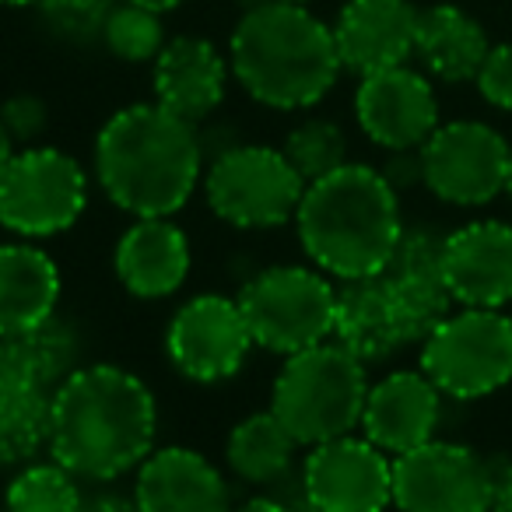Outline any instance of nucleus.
I'll use <instances>...</instances> for the list:
<instances>
[{"mask_svg":"<svg viewBox=\"0 0 512 512\" xmlns=\"http://www.w3.org/2000/svg\"><path fill=\"white\" fill-rule=\"evenodd\" d=\"M158 407L120 365H78L50 400V456L81 481H116L155 453Z\"/></svg>","mask_w":512,"mask_h":512,"instance_id":"1","label":"nucleus"},{"mask_svg":"<svg viewBox=\"0 0 512 512\" xmlns=\"http://www.w3.org/2000/svg\"><path fill=\"white\" fill-rule=\"evenodd\" d=\"M200 130L158 102H137L102 123L95 179L130 218H172L204 183Z\"/></svg>","mask_w":512,"mask_h":512,"instance_id":"2","label":"nucleus"},{"mask_svg":"<svg viewBox=\"0 0 512 512\" xmlns=\"http://www.w3.org/2000/svg\"><path fill=\"white\" fill-rule=\"evenodd\" d=\"M295 232L309 264L330 278H376L386 271L404 232L400 193L383 169L348 162L306 186L295 211Z\"/></svg>","mask_w":512,"mask_h":512,"instance_id":"3","label":"nucleus"},{"mask_svg":"<svg viewBox=\"0 0 512 512\" xmlns=\"http://www.w3.org/2000/svg\"><path fill=\"white\" fill-rule=\"evenodd\" d=\"M228 64L249 99L281 113L323 102L344 71L334 29L302 4L242 11L228 39Z\"/></svg>","mask_w":512,"mask_h":512,"instance_id":"4","label":"nucleus"},{"mask_svg":"<svg viewBox=\"0 0 512 512\" xmlns=\"http://www.w3.org/2000/svg\"><path fill=\"white\" fill-rule=\"evenodd\" d=\"M369 386L362 358L330 337L285 358L271 390V411L309 449L362 428Z\"/></svg>","mask_w":512,"mask_h":512,"instance_id":"5","label":"nucleus"},{"mask_svg":"<svg viewBox=\"0 0 512 512\" xmlns=\"http://www.w3.org/2000/svg\"><path fill=\"white\" fill-rule=\"evenodd\" d=\"M256 348L299 355L334 337L337 285L320 267L274 264L256 271L235 295Z\"/></svg>","mask_w":512,"mask_h":512,"instance_id":"6","label":"nucleus"},{"mask_svg":"<svg viewBox=\"0 0 512 512\" xmlns=\"http://www.w3.org/2000/svg\"><path fill=\"white\" fill-rule=\"evenodd\" d=\"M421 372L449 400H481L512 383V316L453 309L421 341Z\"/></svg>","mask_w":512,"mask_h":512,"instance_id":"7","label":"nucleus"},{"mask_svg":"<svg viewBox=\"0 0 512 512\" xmlns=\"http://www.w3.org/2000/svg\"><path fill=\"white\" fill-rule=\"evenodd\" d=\"M85 207L88 172L67 151L29 144L0 169V225L18 239H53L78 225Z\"/></svg>","mask_w":512,"mask_h":512,"instance_id":"8","label":"nucleus"},{"mask_svg":"<svg viewBox=\"0 0 512 512\" xmlns=\"http://www.w3.org/2000/svg\"><path fill=\"white\" fill-rule=\"evenodd\" d=\"M306 193V179L292 169L281 148L271 144H232L204 169L207 207L225 225L260 232L295 221Z\"/></svg>","mask_w":512,"mask_h":512,"instance_id":"9","label":"nucleus"},{"mask_svg":"<svg viewBox=\"0 0 512 512\" xmlns=\"http://www.w3.org/2000/svg\"><path fill=\"white\" fill-rule=\"evenodd\" d=\"M509 141L481 120L439 123L418 148L421 186L453 207H484L505 193Z\"/></svg>","mask_w":512,"mask_h":512,"instance_id":"10","label":"nucleus"},{"mask_svg":"<svg viewBox=\"0 0 512 512\" xmlns=\"http://www.w3.org/2000/svg\"><path fill=\"white\" fill-rule=\"evenodd\" d=\"M495 463L477 449L435 435L393 456V509L400 512H491Z\"/></svg>","mask_w":512,"mask_h":512,"instance_id":"11","label":"nucleus"},{"mask_svg":"<svg viewBox=\"0 0 512 512\" xmlns=\"http://www.w3.org/2000/svg\"><path fill=\"white\" fill-rule=\"evenodd\" d=\"M253 334L242 316L239 299L207 292L172 313L165 330V355L172 369L190 383H225L239 376L253 351Z\"/></svg>","mask_w":512,"mask_h":512,"instance_id":"12","label":"nucleus"},{"mask_svg":"<svg viewBox=\"0 0 512 512\" xmlns=\"http://www.w3.org/2000/svg\"><path fill=\"white\" fill-rule=\"evenodd\" d=\"M302 498L309 512H386L393 505V456L355 432L309 446Z\"/></svg>","mask_w":512,"mask_h":512,"instance_id":"13","label":"nucleus"},{"mask_svg":"<svg viewBox=\"0 0 512 512\" xmlns=\"http://www.w3.org/2000/svg\"><path fill=\"white\" fill-rule=\"evenodd\" d=\"M355 120L383 151H418L439 127V99L421 71L386 67L358 81Z\"/></svg>","mask_w":512,"mask_h":512,"instance_id":"14","label":"nucleus"},{"mask_svg":"<svg viewBox=\"0 0 512 512\" xmlns=\"http://www.w3.org/2000/svg\"><path fill=\"white\" fill-rule=\"evenodd\" d=\"M442 256H446V232L435 225H404L383 271L407 344L425 341L456 306L442 278Z\"/></svg>","mask_w":512,"mask_h":512,"instance_id":"15","label":"nucleus"},{"mask_svg":"<svg viewBox=\"0 0 512 512\" xmlns=\"http://www.w3.org/2000/svg\"><path fill=\"white\" fill-rule=\"evenodd\" d=\"M442 278L456 306L502 309L512 302V225L481 218L446 232Z\"/></svg>","mask_w":512,"mask_h":512,"instance_id":"16","label":"nucleus"},{"mask_svg":"<svg viewBox=\"0 0 512 512\" xmlns=\"http://www.w3.org/2000/svg\"><path fill=\"white\" fill-rule=\"evenodd\" d=\"M442 421V393L421 369H397L369 386L362 435L386 456L411 453L435 439Z\"/></svg>","mask_w":512,"mask_h":512,"instance_id":"17","label":"nucleus"},{"mask_svg":"<svg viewBox=\"0 0 512 512\" xmlns=\"http://www.w3.org/2000/svg\"><path fill=\"white\" fill-rule=\"evenodd\" d=\"M232 78L228 57L204 36H176L151 64L155 102L200 127L221 109Z\"/></svg>","mask_w":512,"mask_h":512,"instance_id":"18","label":"nucleus"},{"mask_svg":"<svg viewBox=\"0 0 512 512\" xmlns=\"http://www.w3.org/2000/svg\"><path fill=\"white\" fill-rule=\"evenodd\" d=\"M418 15L411 0H348L330 25L344 71L365 78L407 64L414 57Z\"/></svg>","mask_w":512,"mask_h":512,"instance_id":"19","label":"nucleus"},{"mask_svg":"<svg viewBox=\"0 0 512 512\" xmlns=\"http://www.w3.org/2000/svg\"><path fill=\"white\" fill-rule=\"evenodd\" d=\"M134 502L141 512H232V491L204 453L165 446L137 467Z\"/></svg>","mask_w":512,"mask_h":512,"instance_id":"20","label":"nucleus"},{"mask_svg":"<svg viewBox=\"0 0 512 512\" xmlns=\"http://www.w3.org/2000/svg\"><path fill=\"white\" fill-rule=\"evenodd\" d=\"M190 264V239L172 218H134L113 253L120 285L144 302L176 295L190 278Z\"/></svg>","mask_w":512,"mask_h":512,"instance_id":"21","label":"nucleus"},{"mask_svg":"<svg viewBox=\"0 0 512 512\" xmlns=\"http://www.w3.org/2000/svg\"><path fill=\"white\" fill-rule=\"evenodd\" d=\"M60 267L36 242H0V337L53 320L60 306Z\"/></svg>","mask_w":512,"mask_h":512,"instance_id":"22","label":"nucleus"},{"mask_svg":"<svg viewBox=\"0 0 512 512\" xmlns=\"http://www.w3.org/2000/svg\"><path fill=\"white\" fill-rule=\"evenodd\" d=\"M334 341L348 348L365 365L386 362L407 344L400 327L397 306L386 288L383 274L376 278H355L337 285V313H334Z\"/></svg>","mask_w":512,"mask_h":512,"instance_id":"23","label":"nucleus"},{"mask_svg":"<svg viewBox=\"0 0 512 512\" xmlns=\"http://www.w3.org/2000/svg\"><path fill=\"white\" fill-rule=\"evenodd\" d=\"M78 334L57 316L39 327L0 337V386L50 393L78 369Z\"/></svg>","mask_w":512,"mask_h":512,"instance_id":"24","label":"nucleus"},{"mask_svg":"<svg viewBox=\"0 0 512 512\" xmlns=\"http://www.w3.org/2000/svg\"><path fill=\"white\" fill-rule=\"evenodd\" d=\"M488 36L484 29L453 4H435L418 15V39H414V57L421 60L425 74L456 85V81H474L488 57Z\"/></svg>","mask_w":512,"mask_h":512,"instance_id":"25","label":"nucleus"},{"mask_svg":"<svg viewBox=\"0 0 512 512\" xmlns=\"http://www.w3.org/2000/svg\"><path fill=\"white\" fill-rule=\"evenodd\" d=\"M295 435L278 421L274 411H260L242 418L228 432L225 463L246 484H278L295 463Z\"/></svg>","mask_w":512,"mask_h":512,"instance_id":"26","label":"nucleus"},{"mask_svg":"<svg viewBox=\"0 0 512 512\" xmlns=\"http://www.w3.org/2000/svg\"><path fill=\"white\" fill-rule=\"evenodd\" d=\"M50 393L0 386V470H22L50 453Z\"/></svg>","mask_w":512,"mask_h":512,"instance_id":"27","label":"nucleus"},{"mask_svg":"<svg viewBox=\"0 0 512 512\" xmlns=\"http://www.w3.org/2000/svg\"><path fill=\"white\" fill-rule=\"evenodd\" d=\"M81 505V477L53 456L43 463H25L4 491V512H81Z\"/></svg>","mask_w":512,"mask_h":512,"instance_id":"28","label":"nucleus"},{"mask_svg":"<svg viewBox=\"0 0 512 512\" xmlns=\"http://www.w3.org/2000/svg\"><path fill=\"white\" fill-rule=\"evenodd\" d=\"M165 43L169 39H165L162 15L130 0H116L102 22V46L123 64H155Z\"/></svg>","mask_w":512,"mask_h":512,"instance_id":"29","label":"nucleus"},{"mask_svg":"<svg viewBox=\"0 0 512 512\" xmlns=\"http://www.w3.org/2000/svg\"><path fill=\"white\" fill-rule=\"evenodd\" d=\"M281 151L292 169L306 179V186L348 165V137L334 120H323V116H309L299 127H292Z\"/></svg>","mask_w":512,"mask_h":512,"instance_id":"30","label":"nucleus"},{"mask_svg":"<svg viewBox=\"0 0 512 512\" xmlns=\"http://www.w3.org/2000/svg\"><path fill=\"white\" fill-rule=\"evenodd\" d=\"M116 0H43V22L67 43H102V22Z\"/></svg>","mask_w":512,"mask_h":512,"instance_id":"31","label":"nucleus"},{"mask_svg":"<svg viewBox=\"0 0 512 512\" xmlns=\"http://www.w3.org/2000/svg\"><path fill=\"white\" fill-rule=\"evenodd\" d=\"M0 123H4L8 137L15 141V148H29V144L39 141V134H43L46 123H50V109L32 92L11 95V99L0 106Z\"/></svg>","mask_w":512,"mask_h":512,"instance_id":"32","label":"nucleus"},{"mask_svg":"<svg viewBox=\"0 0 512 512\" xmlns=\"http://www.w3.org/2000/svg\"><path fill=\"white\" fill-rule=\"evenodd\" d=\"M477 92L488 106L512 113V43L491 46L484 57L481 71H477Z\"/></svg>","mask_w":512,"mask_h":512,"instance_id":"33","label":"nucleus"},{"mask_svg":"<svg viewBox=\"0 0 512 512\" xmlns=\"http://www.w3.org/2000/svg\"><path fill=\"white\" fill-rule=\"evenodd\" d=\"M383 176L390 179V186L397 193L421 183V155L418 151H390V162H386Z\"/></svg>","mask_w":512,"mask_h":512,"instance_id":"34","label":"nucleus"},{"mask_svg":"<svg viewBox=\"0 0 512 512\" xmlns=\"http://www.w3.org/2000/svg\"><path fill=\"white\" fill-rule=\"evenodd\" d=\"M491 512H512V460L495 463V491H491Z\"/></svg>","mask_w":512,"mask_h":512,"instance_id":"35","label":"nucleus"},{"mask_svg":"<svg viewBox=\"0 0 512 512\" xmlns=\"http://www.w3.org/2000/svg\"><path fill=\"white\" fill-rule=\"evenodd\" d=\"M81 512H141L137 509L134 498H123V495H113V491H102V495H92L85 498V505H81Z\"/></svg>","mask_w":512,"mask_h":512,"instance_id":"36","label":"nucleus"},{"mask_svg":"<svg viewBox=\"0 0 512 512\" xmlns=\"http://www.w3.org/2000/svg\"><path fill=\"white\" fill-rule=\"evenodd\" d=\"M232 512H309V505H288L285 498L256 495V498H246L242 505H235Z\"/></svg>","mask_w":512,"mask_h":512,"instance_id":"37","label":"nucleus"},{"mask_svg":"<svg viewBox=\"0 0 512 512\" xmlns=\"http://www.w3.org/2000/svg\"><path fill=\"white\" fill-rule=\"evenodd\" d=\"M130 4H141V8H148V11H158V15H165V11L179 8L183 0H130Z\"/></svg>","mask_w":512,"mask_h":512,"instance_id":"38","label":"nucleus"},{"mask_svg":"<svg viewBox=\"0 0 512 512\" xmlns=\"http://www.w3.org/2000/svg\"><path fill=\"white\" fill-rule=\"evenodd\" d=\"M15 141H11L8 137V130H4V123H0V169H4V165H8V158L15 155Z\"/></svg>","mask_w":512,"mask_h":512,"instance_id":"39","label":"nucleus"},{"mask_svg":"<svg viewBox=\"0 0 512 512\" xmlns=\"http://www.w3.org/2000/svg\"><path fill=\"white\" fill-rule=\"evenodd\" d=\"M242 11L249 8H260V4H302V8H309V0H239Z\"/></svg>","mask_w":512,"mask_h":512,"instance_id":"40","label":"nucleus"},{"mask_svg":"<svg viewBox=\"0 0 512 512\" xmlns=\"http://www.w3.org/2000/svg\"><path fill=\"white\" fill-rule=\"evenodd\" d=\"M0 4H8V8H39L43 0H0Z\"/></svg>","mask_w":512,"mask_h":512,"instance_id":"41","label":"nucleus"},{"mask_svg":"<svg viewBox=\"0 0 512 512\" xmlns=\"http://www.w3.org/2000/svg\"><path fill=\"white\" fill-rule=\"evenodd\" d=\"M505 193H509V200H512V151H509V172H505Z\"/></svg>","mask_w":512,"mask_h":512,"instance_id":"42","label":"nucleus"}]
</instances>
